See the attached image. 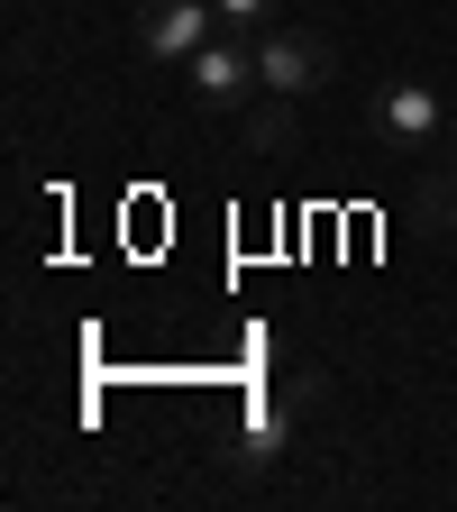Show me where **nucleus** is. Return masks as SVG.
<instances>
[{"mask_svg": "<svg viewBox=\"0 0 457 512\" xmlns=\"http://www.w3.org/2000/svg\"><path fill=\"white\" fill-rule=\"evenodd\" d=\"M330 37H311V28H256V83L266 92H311V83H330Z\"/></svg>", "mask_w": 457, "mask_h": 512, "instance_id": "1", "label": "nucleus"}, {"mask_svg": "<svg viewBox=\"0 0 457 512\" xmlns=\"http://www.w3.org/2000/svg\"><path fill=\"white\" fill-rule=\"evenodd\" d=\"M211 37H220V10H211V0H147V10H138V46L156 64H192Z\"/></svg>", "mask_w": 457, "mask_h": 512, "instance_id": "2", "label": "nucleus"}, {"mask_svg": "<svg viewBox=\"0 0 457 512\" xmlns=\"http://www.w3.org/2000/svg\"><path fill=\"white\" fill-rule=\"evenodd\" d=\"M183 83H192V101H202V110H238L247 83H256V46H238V28H220L202 55L183 64Z\"/></svg>", "mask_w": 457, "mask_h": 512, "instance_id": "3", "label": "nucleus"}, {"mask_svg": "<svg viewBox=\"0 0 457 512\" xmlns=\"http://www.w3.org/2000/svg\"><path fill=\"white\" fill-rule=\"evenodd\" d=\"M375 128L394 147H430V138H448V101L430 92V83H384L375 92Z\"/></svg>", "mask_w": 457, "mask_h": 512, "instance_id": "4", "label": "nucleus"}, {"mask_svg": "<svg viewBox=\"0 0 457 512\" xmlns=\"http://www.w3.org/2000/svg\"><path fill=\"white\" fill-rule=\"evenodd\" d=\"M302 147V119H293V92H275L266 110H247V156H293Z\"/></svg>", "mask_w": 457, "mask_h": 512, "instance_id": "5", "label": "nucleus"}, {"mask_svg": "<svg viewBox=\"0 0 457 512\" xmlns=\"http://www.w3.org/2000/svg\"><path fill=\"white\" fill-rule=\"evenodd\" d=\"M211 10H220V28H238V37H256V28H266V19H275V0H211Z\"/></svg>", "mask_w": 457, "mask_h": 512, "instance_id": "6", "label": "nucleus"}, {"mask_svg": "<svg viewBox=\"0 0 457 512\" xmlns=\"http://www.w3.org/2000/svg\"><path fill=\"white\" fill-rule=\"evenodd\" d=\"M448 156H457V110H448Z\"/></svg>", "mask_w": 457, "mask_h": 512, "instance_id": "7", "label": "nucleus"}]
</instances>
